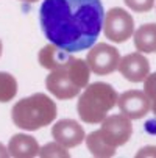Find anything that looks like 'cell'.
Wrapping results in <instances>:
<instances>
[{
	"label": "cell",
	"instance_id": "6da1fadb",
	"mask_svg": "<svg viewBox=\"0 0 156 158\" xmlns=\"http://www.w3.org/2000/svg\"><path fill=\"white\" fill-rule=\"evenodd\" d=\"M103 20L100 0H44L39 10L46 38L67 53L91 49L103 28Z\"/></svg>",
	"mask_w": 156,
	"mask_h": 158
},
{
	"label": "cell",
	"instance_id": "7a4b0ae2",
	"mask_svg": "<svg viewBox=\"0 0 156 158\" xmlns=\"http://www.w3.org/2000/svg\"><path fill=\"white\" fill-rule=\"evenodd\" d=\"M89 77L91 69L87 63L72 55L64 64L50 71L46 78V86L56 99H74L89 85Z\"/></svg>",
	"mask_w": 156,
	"mask_h": 158
},
{
	"label": "cell",
	"instance_id": "3957f363",
	"mask_svg": "<svg viewBox=\"0 0 156 158\" xmlns=\"http://www.w3.org/2000/svg\"><path fill=\"white\" fill-rule=\"evenodd\" d=\"M11 118L16 127L34 131L53 122L56 118V103L49 96L38 93L16 102L11 110Z\"/></svg>",
	"mask_w": 156,
	"mask_h": 158
},
{
	"label": "cell",
	"instance_id": "277c9868",
	"mask_svg": "<svg viewBox=\"0 0 156 158\" xmlns=\"http://www.w3.org/2000/svg\"><path fill=\"white\" fill-rule=\"evenodd\" d=\"M119 96L116 89L103 81H95L84 88L78 99L77 111L83 122L86 124H102L108 111L117 105Z\"/></svg>",
	"mask_w": 156,
	"mask_h": 158
},
{
	"label": "cell",
	"instance_id": "5b68a950",
	"mask_svg": "<svg viewBox=\"0 0 156 158\" xmlns=\"http://www.w3.org/2000/svg\"><path fill=\"white\" fill-rule=\"evenodd\" d=\"M105 36L113 42H125L134 33V20L123 8H111L103 20Z\"/></svg>",
	"mask_w": 156,
	"mask_h": 158
},
{
	"label": "cell",
	"instance_id": "8992f818",
	"mask_svg": "<svg viewBox=\"0 0 156 158\" xmlns=\"http://www.w3.org/2000/svg\"><path fill=\"white\" fill-rule=\"evenodd\" d=\"M102 138L113 147L117 149L119 146H123L130 141L133 135V125L131 119L125 114H114L106 116L102 121V128L98 130Z\"/></svg>",
	"mask_w": 156,
	"mask_h": 158
},
{
	"label": "cell",
	"instance_id": "52a82bcc",
	"mask_svg": "<svg viewBox=\"0 0 156 158\" xmlns=\"http://www.w3.org/2000/svg\"><path fill=\"white\" fill-rule=\"evenodd\" d=\"M86 63L94 74L97 75H108L114 72L119 63H120V53L116 47L109 46V44H97L87 52Z\"/></svg>",
	"mask_w": 156,
	"mask_h": 158
},
{
	"label": "cell",
	"instance_id": "ba28073f",
	"mask_svg": "<svg viewBox=\"0 0 156 158\" xmlns=\"http://www.w3.org/2000/svg\"><path fill=\"white\" fill-rule=\"evenodd\" d=\"M117 105L122 114L130 119H141L147 116L151 110V100L147 97L145 93H141L138 89H131V91H126L119 96Z\"/></svg>",
	"mask_w": 156,
	"mask_h": 158
},
{
	"label": "cell",
	"instance_id": "9c48e42d",
	"mask_svg": "<svg viewBox=\"0 0 156 158\" xmlns=\"http://www.w3.org/2000/svg\"><path fill=\"white\" fill-rule=\"evenodd\" d=\"M52 136L56 143H59L61 146L67 147V149L80 146L86 138L83 127L74 119L58 121L52 127Z\"/></svg>",
	"mask_w": 156,
	"mask_h": 158
},
{
	"label": "cell",
	"instance_id": "30bf717a",
	"mask_svg": "<svg viewBox=\"0 0 156 158\" xmlns=\"http://www.w3.org/2000/svg\"><path fill=\"white\" fill-rule=\"evenodd\" d=\"M117 69L128 81L139 83V81H144L147 75L150 74V63L141 52H136V53H130L120 58Z\"/></svg>",
	"mask_w": 156,
	"mask_h": 158
},
{
	"label": "cell",
	"instance_id": "8fae6325",
	"mask_svg": "<svg viewBox=\"0 0 156 158\" xmlns=\"http://www.w3.org/2000/svg\"><path fill=\"white\" fill-rule=\"evenodd\" d=\"M39 144L38 141L25 133H19L10 139L8 152L13 158H33L39 155Z\"/></svg>",
	"mask_w": 156,
	"mask_h": 158
},
{
	"label": "cell",
	"instance_id": "7c38bea8",
	"mask_svg": "<svg viewBox=\"0 0 156 158\" xmlns=\"http://www.w3.org/2000/svg\"><path fill=\"white\" fill-rule=\"evenodd\" d=\"M134 46L141 53L156 52V24H144L134 33Z\"/></svg>",
	"mask_w": 156,
	"mask_h": 158
},
{
	"label": "cell",
	"instance_id": "4fadbf2b",
	"mask_svg": "<svg viewBox=\"0 0 156 158\" xmlns=\"http://www.w3.org/2000/svg\"><path fill=\"white\" fill-rule=\"evenodd\" d=\"M72 55L74 53L64 52L62 49L56 47L55 44H49V46H46L39 52L38 60H39V64L42 67H46V69H49V71H53V69H56V67H59L61 64H64Z\"/></svg>",
	"mask_w": 156,
	"mask_h": 158
},
{
	"label": "cell",
	"instance_id": "5bb4252c",
	"mask_svg": "<svg viewBox=\"0 0 156 158\" xmlns=\"http://www.w3.org/2000/svg\"><path fill=\"white\" fill-rule=\"evenodd\" d=\"M84 139H86L87 149L91 150V153L94 156H97V158H109V156H114L116 155V149H113L102 138V135H100L98 130L89 133Z\"/></svg>",
	"mask_w": 156,
	"mask_h": 158
},
{
	"label": "cell",
	"instance_id": "9a60e30c",
	"mask_svg": "<svg viewBox=\"0 0 156 158\" xmlns=\"http://www.w3.org/2000/svg\"><path fill=\"white\" fill-rule=\"evenodd\" d=\"M17 94V81L8 72H0V102H10Z\"/></svg>",
	"mask_w": 156,
	"mask_h": 158
},
{
	"label": "cell",
	"instance_id": "2e32d148",
	"mask_svg": "<svg viewBox=\"0 0 156 158\" xmlns=\"http://www.w3.org/2000/svg\"><path fill=\"white\" fill-rule=\"evenodd\" d=\"M38 156H42V158H50V156H61V158H69L70 153L67 152V147L61 146L59 143H49L44 147L39 149V155Z\"/></svg>",
	"mask_w": 156,
	"mask_h": 158
},
{
	"label": "cell",
	"instance_id": "e0dca14e",
	"mask_svg": "<svg viewBox=\"0 0 156 158\" xmlns=\"http://www.w3.org/2000/svg\"><path fill=\"white\" fill-rule=\"evenodd\" d=\"M123 2L130 10L136 13H147L154 5V0H123Z\"/></svg>",
	"mask_w": 156,
	"mask_h": 158
},
{
	"label": "cell",
	"instance_id": "ac0fdd59",
	"mask_svg": "<svg viewBox=\"0 0 156 158\" xmlns=\"http://www.w3.org/2000/svg\"><path fill=\"white\" fill-rule=\"evenodd\" d=\"M144 93L151 102H156V72L148 74L144 80Z\"/></svg>",
	"mask_w": 156,
	"mask_h": 158
},
{
	"label": "cell",
	"instance_id": "d6986e66",
	"mask_svg": "<svg viewBox=\"0 0 156 158\" xmlns=\"http://www.w3.org/2000/svg\"><path fill=\"white\" fill-rule=\"evenodd\" d=\"M145 155H156V147H145V149L139 150V153L136 156H145Z\"/></svg>",
	"mask_w": 156,
	"mask_h": 158
},
{
	"label": "cell",
	"instance_id": "ffe728a7",
	"mask_svg": "<svg viewBox=\"0 0 156 158\" xmlns=\"http://www.w3.org/2000/svg\"><path fill=\"white\" fill-rule=\"evenodd\" d=\"M10 156V152H8V149L0 143V158H8Z\"/></svg>",
	"mask_w": 156,
	"mask_h": 158
},
{
	"label": "cell",
	"instance_id": "44dd1931",
	"mask_svg": "<svg viewBox=\"0 0 156 158\" xmlns=\"http://www.w3.org/2000/svg\"><path fill=\"white\" fill-rule=\"evenodd\" d=\"M22 2H30V3H34V2H39V0H22Z\"/></svg>",
	"mask_w": 156,
	"mask_h": 158
},
{
	"label": "cell",
	"instance_id": "7402d4cb",
	"mask_svg": "<svg viewBox=\"0 0 156 158\" xmlns=\"http://www.w3.org/2000/svg\"><path fill=\"white\" fill-rule=\"evenodd\" d=\"M153 113L156 114V102H153Z\"/></svg>",
	"mask_w": 156,
	"mask_h": 158
},
{
	"label": "cell",
	"instance_id": "603a6c76",
	"mask_svg": "<svg viewBox=\"0 0 156 158\" xmlns=\"http://www.w3.org/2000/svg\"><path fill=\"white\" fill-rule=\"evenodd\" d=\"M2 49H3V46H2V41H0V55H2Z\"/></svg>",
	"mask_w": 156,
	"mask_h": 158
}]
</instances>
